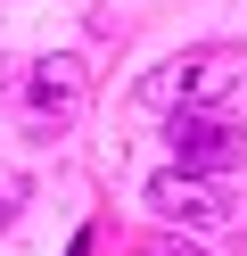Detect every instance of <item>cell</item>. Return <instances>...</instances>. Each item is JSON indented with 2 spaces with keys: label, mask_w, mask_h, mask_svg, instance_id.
Returning a JSON list of instances; mask_svg holds the SVG:
<instances>
[{
  "label": "cell",
  "mask_w": 247,
  "mask_h": 256,
  "mask_svg": "<svg viewBox=\"0 0 247 256\" xmlns=\"http://www.w3.org/2000/svg\"><path fill=\"white\" fill-rule=\"evenodd\" d=\"M66 256H91V232H74V248H66Z\"/></svg>",
  "instance_id": "5"
},
{
  "label": "cell",
  "mask_w": 247,
  "mask_h": 256,
  "mask_svg": "<svg viewBox=\"0 0 247 256\" xmlns=\"http://www.w3.org/2000/svg\"><path fill=\"white\" fill-rule=\"evenodd\" d=\"M198 74H214V58H173V66H157L140 83V108H181V100H206L214 83H198Z\"/></svg>",
  "instance_id": "4"
},
{
  "label": "cell",
  "mask_w": 247,
  "mask_h": 256,
  "mask_svg": "<svg viewBox=\"0 0 247 256\" xmlns=\"http://www.w3.org/2000/svg\"><path fill=\"white\" fill-rule=\"evenodd\" d=\"M157 256H206V248H157Z\"/></svg>",
  "instance_id": "6"
},
{
  "label": "cell",
  "mask_w": 247,
  "mask_h": 256,
  "mask_svg": "<svg viewBox=\"0 0 247 256\" xmlns=\"http://www.w3.org/2000/svg\"><path fill=\"white\" fill-rule=\"evenodd\" d=\"M33 116H41V124H66V116H74V108H82V58H41V66H33Z\"/></svg>",
  "instance_id": "3"
},
{
  "label": "cell",
  "mask_w": 247,
  "mask_h": 256,
  "mask_svg": "<svg viewBox=\"0 0 247 256\" xmlns=\"http://www.w3.org/2000/svg\"><path fill=\"white\" fill-rule=\"evenodd\" d=\"M148 206H157L165 223H190V232H214V223H231V198L214 190V174H157L148 182Z\"/></svg>",
  "instance_id": "2"
},
{
  "label": "cell",
  "mask_w": 247,
  "mask_h": 256,
  "mask_svg": "<svg viewBox=\"0 0 247 256\" xmlns=\"http://www.w3.org/2000/svg\"><path fill=\"white\" fill-rule=\"evenodd\" d=\"M173 166L181 174H231L247 166V124H231L223 108H173Z\"/></svg>",
  "instance_id": "1"
}]
</instances>
